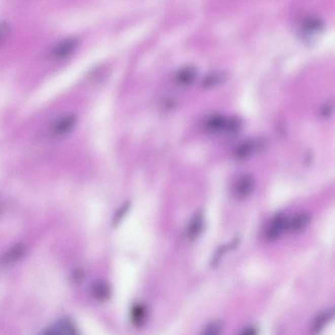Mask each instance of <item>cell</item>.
<instances>
[{
    "mask_svg": "<svg viewBox=\"0 0 335 335\" xmlns=\"http://www.w3.org/2000/svg\"><path fill=\"white\" fill-rule=\"evenodd\" d=\"M76 47V42L74 40H63L53 47L51 52V55L56 59L66 57L74 51Z\"/></svg>",
    "mask_w": 335,
    "mask_h": 335,
    "instance_id": "2",
    "label": "cell"
},
{
    "mask_svg": "<svg viewBox=\"0 0 335 335\" xmlns=\"http://www.w3.org/2000/svg\"><path fill=\"white\" fill-rule=\"evenodd\" d=\"M92 289H93L94 295H96L98 298L107 297L108 294L110 293V288H109L108 284L104 282L95 283Z\"/></svg>",
    "mask_w": 335,
    "mask_h": 335,
    "instance_id": "16",
    "label": "cell"
},
{
    "mask_svg": "<svg viewBox=\"0 0 335 335\" xmlns=\"http://www.w3.org/2000/svg\"><path fill=\"white\" fill-rule=\"evenodd\" d=\"M261 142L260 141L258 144L253 140H246V141L242 142L235 151V156L239 160L246 159L255 150L257 146L259 148L263 145Z\"/></svg>",
    "mask_w": 335,
    "mask_h": 335,
    "instance_id": "7",
    "label": "cell"
},
{
    "mask_svg": "<svg viewBox=\"0 0 335 335\" xmlns=\"http://www.w3.org/2000/svg\"><path fill=\"white\" fill-rule=\"evenodd\" d=\"M226 120L225 117L220 115H212L206 121V126L210 130H220L225 128Z\"/></svg>",
    "mask_w": 335,
    "mask_h": 335,
    "instance_id": "13",
    "label": "cell"
},
{
    "mask_svg": "<svg viewBox=\"0 0 335 335\" xmlns=\"http://www.w3.org/2000/svg\"><path fill=\"white\" fill-rule=\"evenodd\" d=\"M255 180L252 176H243L240 179L236 187L237 195L241 198L250 196L255 188Z\"/></svg>",
    "mask_w": 335,
    "mask_h": 335,
    "instance_id": "4",
    "label": "cell"
},
{
    "mask_svg": "<svg viewBox=\"0 0 335 335\" xmlns=\"http://www.w3.org/2000/svg\"><path fill=\"white\" fill-rule=\"evenodd\" d=\"M227 78V74L225 72H216L208 75L203 79L202 85L204 88H210L219 85Z\"/></svg>",
    "mask_w": 335,
    "mask_h": 335,
    "instance_id": "11",
    "label": "cell"
},
{
    "mask_svg": "<svg viewBox=\"0 0 335 335\" xmlns=\"http://www.w3.org/2000/svg\"><path fill=\"white\" fill-rule=\"evenodd\" d=\"M287 221L282 214H278L272 221L269 229L267 230L266 237L271 241L277 239L281 236L282 232L287 228Z\"/></svg>",
    "mask_w": 335,
    "mask_h": 335,
    "instance_id": "1",
    "label": "cell"
},
{
    "mask_svg": "<svg viewBox=\"0 0 335 335\" xmlns=\"http://www.w3.org/2000/svg\"><path fill=\"white\" fill-rule=\"evenodd\" d=\"M76 121V115L73 114L64 115L58 119L53 124V132L57 135H64L73 128Z\"/></svg>",
    "mask_w": 335,
    "mask_h": 335,
    "instance_id": "3",
    "label": "cell"
},
{
    "mask_svg": "<svg viewBox=\"0 0 335 335\" xmlns=\"http://www.w3.org/2000/svg\"><path fill=\"white\" fill-rule=\"evenodd\" d=\"M258 330L254 327H248L240 335H257Z\"/></svg>",
    "mask_w": 335,
    "mask_h": 335,
    "instance_id": "19",
    "label": "cell"
},
{
    "mask_svg": "<svg viewBox=\"0 0 335 335\" xmlns=\"http://www.w3.org/2000/svg\"><path fill=\"white\" fill-rule=\"evenodd\" d=\"M45 335H78V333L74 323L70 320L64 319L58 321Z\"/></svg>",
    "mask_w": 335,
    "mask_h": 335,
    "instance_id": "6",
    "label": "cell"
},
{
    "mask_svg": "<svg viewBox=\"0 0 335 335\" xmlns=\"http://www.w3.org/2000/svg\"><path fill=\"white\" fill-rule=\"evenodd\" d=\"M204 225H205V221H204L203 213L198 212L192 218L187 228L188 237L191 239H196L202 232Z\"/></svg>",
    "mask_w": 335,
    "mask_h": 335,
    "instance_id": "9",
    "label": "cell"
},
{
    "mask_svg": "<svg viewBox=\"0 0 335 335\" xmlns=\"http://www.w3.org/2000/svg\"><path fill=\"white\" fill-rule=\"evenodd\" d=\"M128 207V204H126L125 205H124L123 207H122L121 209L119 210V211L118 212V213H117V216L115 217V221H116V222L119 221V219H121L122 217H123L124 213L127 211Z\"/></svg>",
    "mask_w": 335,
    "mask_h": 335,
    "instance_id": "20",
    "label": "cell"
},
{
    "mask_svg": "<svg viewBox=\"0 0 335 335\" xmlns=\"http://www.w3.org/2000/svg\"><path fill=\"white\" fill-rule=\"evenodd\" d=\"M222 330V325L219 321H215L210 323L204 330L202 335H220Z\"/></svg>",
    "mask_w": 335,
    "mask_h": 335,
    "instance_id": "17",
    "label": "cell"
},
{
    "mask_svg": "<svg viewBox=\"0 0 335 335\" xmlns=\"http://www.w3.org/2000/svg\"><path fill=\"white\" fill-rule=\"evenodd\" d=\"M332 110V105L331 104L329 103L325 104L323 107L321 109L320 115L321 117H329Z\"/></svg>",
    "mask_w": 335,
    "mask_h": 335,
    "instance_id": "18",
    "label": "cell"
},
{
    "mask_svg": "<svg viewBox=\"0 0 335 335\" xmlns=\"http://www.w3.org/2000/svg\"><path fill=\"white\" fill-rule=\"evenodd\" d=\"M196 71L194 68L188 66L180 70L176 76L178 82L182 85H188L195 79Z\"/></svg>",
    "mask_w": 335,
    "mask_h": 335,
    "instance_id": "12",
    "label": "cell"
},
{
    "mask_svg": "<svg viewBox=\"0 0 335 335\" xmlns=\"http://www.w3.org/2000/svg\"><path fill=\"white\" fill-rule=\"evenodd\" d=\"M242 126L241 120L238 117H232L226 120L225 128L230 135H235L239 132Z\"/></svg>",
    "mask_w": 335,
    "mask_h": 335,
    "instance_id": "15",
    "label": "cell"
},
{
    "mask_svg": "<svg viewBox=\"0 0 335 335\" xmlns=\"http://www.w3.org/2000/svg\"><path fill=\"white\" fill-rule=\"evenodd\" d=\"M7 31V26L5 24H0V40L4 37Z\"/></svg>",
    "mask_w": 335,
    "mask_h": 335,
    "instance_id": "21",
    "label": "cell"
},
{
    "mask_svg": "<svg viewBox=\"0 0 335 335\" xmlns=\"http://www.w3.org/2000/svg\"><path fill=\"white\" fill-rule=\"evenodd\" d=\"M311 216L309 213L303 212L296 215L290 221L287 222V228L293 232L303 231L309 225Z\"/></svg>",
    "mask_w": 335,
    "mask_h": 335,
    "instance_id": "5",
    "label": "cell"
},
{
    "mask_svg": "<svg viewBox=\"0 0 335 335\" xmlns=\"http://www.w3.org/2000/svg\"><path fill=\"white\" fill-rule=\"evenodd\" d=\"M24 253L25 247L23 244H18L10 248V250L4 255L2 259V263L4 265H10L15 263L23 257Z\"/></svg>",
    "mask_w": 335,
    "mask_h": 335,
    "instance_id": "8",
    "label": "cell"
},
{
    "mask_svg": "<svg viewBox=\"0 0 335 335\" xmlns=\"http://www.w3.org/2000/svg\"><path fill=\"white\" fill-rule=\"evenodd\" d=\"M333 315V310H331V311L323 312V313L320 314V315L317 317L313 325V330L314 332H320L324 327L326 323L332 318Z\"/></svg>",
    "mask_w": 335,
    "mask_h": 335,
    "instance_id": "14",
    "label": "cell"
},
{
    "mask_svg": "<svg viewBox=\"0 0 335 335\" xmlns=\"http://www.w3.org/2000/svg\"><path fill=\"white\" fill-rule=\"evenodd\" d=\"M302 27L303 31L307 34H313L322 30L324 28V22L320 18L310 17L303 21Z\"/></svg>",
    "mask_w": 335,
    "mask_h": 335,
    "instance_id": "10",
    "label": "cell"
}]
</instances>
